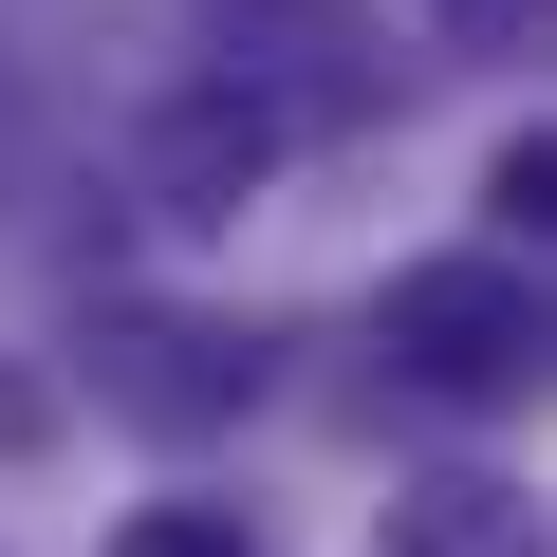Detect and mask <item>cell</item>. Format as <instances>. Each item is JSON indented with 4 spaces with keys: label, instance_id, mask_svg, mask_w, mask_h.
<instances>
[{
    "label": "cell",
    "instance_id": "6da1fadb",
    "mask_svg": "<svg viewBox=\"0 0 557 557\" xmlns=\"http://www.w3.org/2000/svg\"><path fill=\"white\" fill-rule=\"evenodd\" d=\"M391 354L428 372V391H520L539 372V278L520 260H428V278H391Z\"/></svg>",
    "mask_w": 557,
    "mask_h": 557
},
{
    "label": "cell",
    "instance_id": "5b68a950",
    "mask_svg": "<svg viewBox=\"0 0 557 557\" xmlns=\"http://www.w3.org/2000/svg\"><path fill=\"white\" fill-rule=\"evenodd\" d=\"M112 557H242V502H168V520H131Z\"/></svg>",
    "mask_w": 557,
    "mask_h": 557
},
{
    "label": "cell",
    "instance_id": "3957f363",
    "mask_svg": "<svg viewBox=\"0 0 557 557\" xmlns=\"http://www.w3.org/2000/svg\"><path fill=\"white\" fill-rule=\"evenodd\" d=\"M260 168H278V112H260V94H168V131H149V186H168V223H223Z\"/></svg>",
    "mask_w": 557,
    "mask_h": 557
},
{
    "label": "cell",
    "instance_id": "7a4b0ae2",
    "mask_svg": "<svg viewBox=\"0 0 557 557\" xmlns=\"http://www.w3.org/2000/svg\"><path fill=\"white\" fill-rule=\"evenodd\" d=\"M242 372H260V354L205 335V317H131V335L94 354V391H112L131 428H205V409H242Z\"/></svg>",
    "mask_w": 557,
    "mask_h": 557
},
{
    "label": "cell",
    "instance_id": "277c9868",
    "mask_svg": "<svg viewBox=\"0 0 557 557\" xmlns=\"http://www.w3.org/2000/svg\"><path fill=\"white\" fill-rule=\"evenodd\" d=\"M391 557H539V502H520V483H428V502L391 520Z\"/></svg>",
    "mask_w": 557,
    "mask_h": 557
}]
</instances>
